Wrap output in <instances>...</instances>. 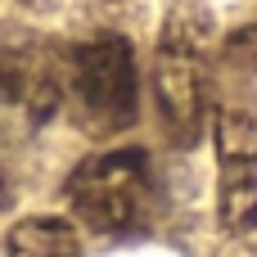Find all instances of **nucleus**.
Returning a JSON list of instances; mask_svg holds the SVG:
<instances>
[{
    "mask_svg": "<svg viewBox=\"0 0 257 257\" xmlns=\"http://www.w3.org/2000/svg\"><path fill=\"white\" fill-rule=\"evenodd\" d=\"M59 108L86 136H117L140 113V68L136 50L117 32H95L59 50Z\"/></svg>",
    "mask_w": 257,
    "mask_h": 257,
    "instance_id": "nucleus-2",
    "label": "nucleus"
},
{
    "mask_svg": "<svg viewBox=\"0 0 257 257\" xmlns=\"http://www.w3.org/2000/svg\"><path fill=\"white\" fill-rule=\"evenodd\" d=\"M68 212L95 235H140L158 212V181L145 149H108L72 167L63 185Z\"/></svg>",
    "mask_w": 257,
    "mask_h": 257,
    "instance_id": "nucleus-3",
    "label": "nucleus"
},
{
    "mask_svg": "<svg viewBox=\"0 0 257 257\" xmlns=\"http://www.w3.org/2000/svg\"><path fill=\"white\" fill-rule=\"evenodd\" d=\"M5 199H9V181H5V167H0V208H5Z\"/></svg>",
    "mask_w": 257,
    "mask_h": 257,
    "instance_id": "nucleus-8",
    "label": "nucleus"
},
{
    "mask_svg": "<svg viewBox=\"0 0 257 257\" xmlns=\"http://www.w3.org/2000/svg\"><path fill=\"white\" fill-rule=\"evenodd\" d=\"M154 104L172 145H199L212 108V18L181 0L172 5L154 50Z\"/></svg>",
    "mask_w": 257,
    "mask_h": 257,
    "instance_id": "nucleus-1",
    "label": "nucleus"
},
{
    "mask_svg": "<svg viewBox=\"0 0 257 257\" xmlns=\"http://www.w3.org/2000/svg\"><path fill=\"white\" fill-rule=\"evenodd\" d=\"M217 136V221L226 235L257 230V117L244 108H221L212 117Z\"/></svg>",
    "mask_w": 257,
    "mask_h": 257,
    "instance_id": "nucleus-5",
    "label": "nucleus"
},
{
    "mask_svg": "<svg viewBox=\"0 0 257 257\" xmlns=\"http://www.w3.org/2000/svg\"><path fill=\"white\" fill-rule=\"evenodd\" d=\"M221 59H226V68H235V72H257V23L235 27V32L221 41Z\"/></svg>",
    "mask_w": 257,
    "mask_h": 257,
    "instance_id": "nucleus-7",
    "label": "nucleus"
},
{
    "mask_svg": "<svg viewBox=\"0 0 257 257\" xmlns=\"http://www.w3.org/2000/svg\"><path fill=\"white\" fill-rule=\"evenodd\" d=\"M32 5H50V0H32Z\"/></svg>",
    "mask_w": 257,
    "mask_h": 257,
    "instance_id": "nucleus-9",
    "label": "nucleus"
},
{
    "mask_svg": "<svg viewBox=\"0 0 257 257\" xmlns=\"http://www.w3.org/2000/svg\"><path fill=\"white\" fill-rule=\"evenodd\" d=\"M59 108V50L23 27H0V126L36 131Z\"/></svg>",
    "mask_w": 257,
    "mask_h": 257,
    "instance_id": "nucleus-4",
    "label": "nucleus"
},
{
    "mask_svg": "<svg viewBox=\"0 0 257 257\" xmlns=\"http://www.w3.org/2000/svg\"><path fill=\"white\" fill-rule=\"evenodd\" d=\"M5 257H81V239L63 217H27L9 230Z\"/></svg>",
    "mask_w": 257,
    "mask_h": 257,
    "instance_id": "nucleus-6",
    "label": "nucleus"
}]
</instances>
